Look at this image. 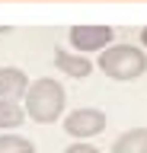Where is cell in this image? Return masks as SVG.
<instances>
[{"label":"cell","instance_id":"7","mask_svg":"<svg viewBox=\"0 0 147 153\" xmlns=\"http://www.w3.org/2000/svg\"><path fill=\"white\" fill-rule=\"evenodd\" d=\"M112 153H147V128H131L118 134L112 143Z\"/></svg>","mask_w":147,"mask_h":153},{"label":"cell","instance_id":"9","mask_svg":"<svg viewBox=\"0 0 147 153\" xmlns=\"http://www.w3.org/2000/svg\"><path fill=\"white\" fill-rule=\"evenodd\" d=\"M0 153H35V143L19 134H0Z\"/></svg>","mask_w":147,"mask_h":153},{"label":"cell","instance_id":"6","mask_svg":"<svg viewBox=\"0 0 147 153\" xmlns=\"http://www.w3.org/2000/svg\"><path fill=\"white\" fill-rule=\"evenodd\" d=\"M54 67L64 70L67 76H77V80L93 74V61H87L83 54H70V51H54Z\"/></svg>","mask_w":147,"mask_h":153},{"label":"cell","instance_id":"2","mask_svg":"<svg viewBox=\"0 0 147 153\" xmlns=\"http://www.w3.org/2000/svg\"><path fill=\"white\" fill-rule=\"evenodd\" d=\"M99 67L112 80H137L147 70V54L134 45H109L99 54Z\"/></svg>","mask_w":147,"mask_h":153},{"label":"cell","instance_id":"11","mask_svg":"<svg viewBox=\"0 0 147 153\" xmlns=\"http://www.w3.org/2000/svg\"><path fill=\"white\" fill-rule=\"evenodd\" d=\"M141 42H144V45H147V26L141 29Z\"/></svg>","mask_w":147,"mask_h":153},{"label":"cell","instance_id":"5","mask_svg":"<svg viewBox=\"0 0 147 153\" xmlns=\"http://www.w3.org/2000/svg\"><path fill=\"white\" fill-rule=\"evenodd\" d=\"M29 89V76L19 67H0V99H16Z\"/></svg>","mask_w":147,"mask_h":153},{"label":"cell","instance_id":"8","mask_svg":"<svg viewBox=\"0 0 147 153\" xmlns=\"http://www.w3.org/2000/svg\"><path fill=\"white\" fill-rule=\"evenodd\" d=\"M22 118H26V112L13 99H0V128H19Z\"/></svg>","mask_w":147,"mask_h":153},{"label":"cell","instance_id":"4","mask_svg":"<svg viewBox=\"0 0 147 153\" xmlns=\"http://www.w3.org/2000/svg\"><path fill=\"white\" fill-rule=\"evenodd\" d=\"M115 29L112 26H70V45L77 51H102L112 45Z\"/></svg>","mask_w":147,"mask_h":153},{"label":"cell","instance_id":"1","mask_svg":"<svg viewBox=\"0 0 147 153\" xmlns=\"http://www.w3.org/2000/svg\"><path fill=\"white\" fill-rule=\"evenodd\" d=\"M64 102H67L64 86L54 76H39L26 89V112H29L32 121H39V124H51L64 112Z\"/></svg>","mask_w":147,"mask_h":153},{"label":"cell","instance_id":"10","mask_svg":"<svg viewBox=\"0 0 147 153\" xmlns=\"http://www.w3.org/2000/svg\"><path fill=\"white\" fill-rule=\"evenodd\" d=\"M64 153H102V150H96L93 143H83V140H77V143H70Z\"/></svg>","mask_w":147,"mask_h":153},{"label":"cell","instance_id":"3","mask_svg":"<svg viewBox=\"0 0 147 153\" xmlns=\"http://www.w3.org/2000/svg\"><path fill=\"white\" fill-rule=\"evenodd\" d=\"M64 131L70 137H77V140L93 137V134L106 131V115L99 112V108H77V112H70L64 118Z\"/></svg>","mask_w":147,"mask_h":153}]
</instances>
